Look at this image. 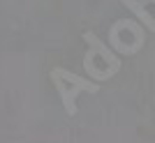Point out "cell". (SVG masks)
<instances>
[{
  "instance_id": "obj_1",
  "label": "cell",
  "mask_w": 155,
  "mask_h": 143,
  "mask_svg": "<svg viewBox=\"0 0 155 143\" xmlns=\"http://www.w3.org/2000/svg\"><path fill=\"white\" fill-rule=\"evenodd\" d=\"M51 81H53V88L58 92L60 102H63V109L67 116H74L77 113V97L81 92H97L100 85L93 83L91 78H84V76H77L72 74L70 69L65 67H53L51 69Z\"/></svg>"
},
{
  "instance_id": "obj_2",
  "label": "cell",
  "mask_w": 155,
  "mask_h": 143,
  "mask_svg": "<svg viewBox=\"0 0 155 143\" xmlns=\"http://www.w3.org/2000/svg\"><path fill=\"white\" fill-rule=\"evenodd\" d=\"M84 42L91 46V51L95 53V56H100V58L107 62V69H118V72H120V58H118L116 53L111 51L109 46H104V44H102V39L97 37L95 33L86 30V33H84Z\"/></svg>"
},
{
  "instance_id": "obj_3",
  "label": "cell",
  "mask_w": 155,
  "mask_h": 143,
  "mask_svg": "<svg viewBox=\"0 0 155 143\" xmlns=\"http://www.w3.org/2000/svg\"><path fill=\"white\" fill-rule=\"evenodd\" d=\"M120 2H123V5L130 9V12L134 14L137 19L141 21L143 26L148 28L150 33H155V16H153V14H148V9L141 5V0H120Z\"/></svg>"
}]
</instances>
